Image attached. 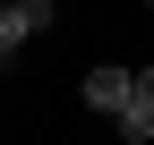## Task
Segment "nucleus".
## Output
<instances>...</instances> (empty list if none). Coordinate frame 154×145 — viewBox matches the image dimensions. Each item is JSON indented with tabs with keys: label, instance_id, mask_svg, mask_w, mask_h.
Returning <instances> with one entry per match:
<instances>
[{
	"label": "nucleus",
	"instance_id": "obj_2",
	"mask_svg": "<svg viewBox=\"0 0 154 145\" xmlns=\"http://www.w3.org/2000/svg\"><path fill=\"white\" fill-rule=\"evenodd\" d=\"M128 85H137V68H86V102H94V111H120V102H128Z\"/></svg>",
	"mask_w": 154,
	"mask_h": 145
},
{
	"label": "nucleus",
	"instance_id": "obj_1",
	"mask_svg": "<svg viewBox=\"0 0 154 145\" xmlns=\"http://www.w3.org/2000/svg\"><path fill=\"white\" fill-rule=\"evenodd\" d=\"M34 34H51V0H0V68H9Z\"/></svg>",
	"mask_w": 154,
	"mask_h": 145
},
{
	"label": "nucleus",
	"instance_id": "obj_4",
	"mask_svg": "<svg viewBox=\"0 0 154 145\" xmlns=\"http://www.w3.org/2000/svg\"><path fill=\"white\" fill-rule=\"evenodd\" d=\"M146 9H154V0H146Z\"/></svg>",
	"mask_w": 154,
	"mask_h": 145
},
{
	"label": "nucleus",
	"instance_id": "obj_3",
	"mask_svg": "<svg viewBox=\"0 0 154 145\" xmlns=\"http://www.w3.org/2000/svg\"><path fill=\"white\" fill-rule=\"evenodd\" d=\"M111 120H120V137H128V145H146V137H154V94H137V85H128V102H120Z\"/></svg>",
	"mask_w": 154,
	"mask_h": 145
}]
</instances>
